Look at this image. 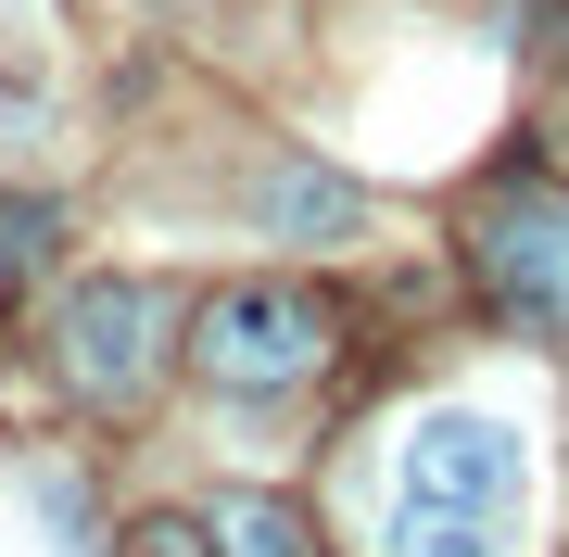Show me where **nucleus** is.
Returning <instances> with one entry per match:
<instances>
[{
	"instance_id": "f257e3e1",
	"label": "nucleus",
	"mask_w": 569,
	"mask_h": 557,
	"mask_svg": "<svg viewBox=\"0 0 569 557\" xmlns=\"http://www.w3.org/2000/svg\"><path fill=\"white\" fill-rule=\"evenodd\" d=\"M468 253H481V291L519 317V330L569 342V190L507 178V190L481 203V228H468Z\"/></svg>"
},
{
	"instance_id": "423d86ee",
	"label": "nucleus",
	"mask_w": 569,
	"mask_h": 557,
	"mask_svg": "<svg viewBox=\"0 0 569 557\" xmlns=\"http://www.w3.org/2000/svg\"><path fill=\"white\" fill-rule=\"evenodd\" d=\"M266 228H291V241H342V228H355V190L317 178V166H291L279 190H266Z\"/></svg>"
},
{
	"instance_id": "7ed1b4c3",
	"label": "nucleus",
	"mask_w": 569,
	"mask_h": 557,
	"mask_svg": "<svg viewBox=\"0 0 569 557\" xmlns=\"http://www.w3.org/2000/svg\"><path fill=\"white\" fill-rule=\"evenodd\" d=\"M406 495L519 519V495H531V431H519L507 406H430L418 431H406Z\"/></svg>"
},
{
	"instance_id": "0eeeda50",
	"label": "nucleus",
	"mask_w": 569,
	"mask_h": 557,
	"mask_svg": "<svg viewBox=\"0 0 569 557\" xmlns=\"http://www.w3.org/2000/svg\"><path fill=\"white\" fill-rule=\"evenodd\" d=\"M216 557H305V545H291V507H216Z\"/></svg>"
},
{
	"instance_id": "20e7f679",
	"label": "nucleus",
	"mask_w": 569,
	"mask_h": 557,
	"mask_svg": "<svg viewBox=\"0 0 569 557\" xmlns=\"http://www.w3.org/2000/svg\"><path fill=\"white\" fill-rule=\"evenodd\" d=\"M152 355H164V305L140 279H77V291H63V380H77V392L127 406V392L152 380Z\"/></svg>"
},
{
	"instance_id": "39448f33",
	"label": "nucleus",
	"mask_w": 569,
	"mask_h": 557,
	"mask_svg": "<svg viewBox=\"0 0 569 557\" xmlns=\"http://www.w3.org/2000/svg\"><path fill=\"white\" fill-rule=\"evenodd\" d=\"M493 533H507V519L443 507V495H392L380 507V557H493Z\"/></svg>"
},
{
	"instance_id": "6e6552de",
	"label": "nucleus",
	"mask_w": 569,
	"mask_h": 557,
	"mask_svg": "<svg viewBox=\"0 0 569 557\" xmlns=\"http://www.w3.org/2000/svg\"><path fill=\"white\" fill-rule=\"evenodd\" d=\"M26 495H39V519H51V545H63V557H102V533H89V495H77L63 469H39Z\"/></svg>"
},
{
	"instance_id": "f03ea898",
	"label": "nucleus",
	"mask_w": 569,
	"mask_h": 557,
	"mask_svg": "<svg viewBox=\"0 0 569 557\" xmlns=\"http://www.w3.org/2000/svg\"><path fill=\"white\" fill-rule=\"evenodd\" d=\"M317 342H329V317H317V291H291V279L216 291V305L190 317V368L216 392H291L317 368Z\"/></svg>"
},
{
	"instance_id": "1a4fd4ad",
	"label": "nucleus",
	"mask_w": 569,
	"mask_h": 557,
	"mask_svg": "<svg viewBox=\"0 0 569 557\" xmlns=\"http://www.w3.org/2000/svg\"><path fill=\"white\" fill-rule=\"evenodd\" d=\"M13 26H26V0H0V39H13Z\"/></svg>"
}]
</instances>
